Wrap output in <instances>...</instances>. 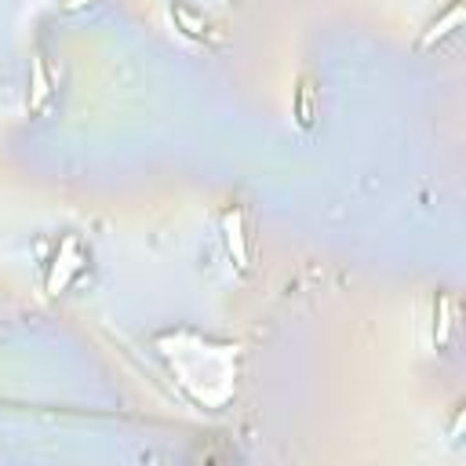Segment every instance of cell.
Returning a JSON list of instances; mask_svg holds the SVG:
<instances>
[{"instance_id":"6da1fadb","label":"cell","mask_w":466,"mask_h":466,"mask_svg":"<svg viewBox=\"0 0 466 466\" xmlns=\"http://www.w3.org/2000/svg\"><path fill=\"white\" fill-rule=\"evenodd\" d=\"M226 241H229V251L237 258V266H248V251H244V237H241V215L233 212L226 219Z\"/></svg>"},{"instance_id":"7a4b0ae2","label":"cell","mask_w":466,"mask_h":466,"mask_svg":"<svg viewBox=\"0 0 466 466\" xmlns=\"http://www.w3.org/2000/svg\"><path fill=\"white\" fill-rule=\"evenodd\" d=\"M459 18H462V8H459V4H452V11H448L441 22H433V25H430V33L423 37V47H430L437 37H445V33H448V25H459Z\"/></svg>"},{"instance_id":"3957f363","label":"cell","mask_w":466,"mask_h":466,"mask_svg":"<svg viewBox=\"0 0 466 466\" xmlns=\"http://www.w3.org/2000/svg\"><path fill=\"white\" fill-rule=\"evenodd\" d=\"M62 248H66V258H62V273H51V284H47L51 292H59L62 284H66V273H73L76 266H81V258L73 255V241H62Z\"/></svg>"},{"instance_id":"277c9868","label":"cell","mask_w":466,"mask_h":466,"mask_svg":"<svg viewBox=\"0 0 466 466\" xmlns=\"http://www.w3.org/2000/svg\"><path fill=\"white\" fill-rule=\"evenodd\" d=\"M44 98H47V81H44V62L37 59L33 62V106H40Z\"/></svg>"},{"instance_id":"5b68a950","label":"cell","mask_w":466,"mask_h":466,"mask_svg":"<svg viewBox=\"0 0 466 466\" xmlns=\"http://www.w3.org/2000/svg\"><path fill=\"white\" fill-rule=\"evenodd\" d=\"M299 120L309 124V98H306V88L299 91Z\"/></svg>"}]
</instances>
